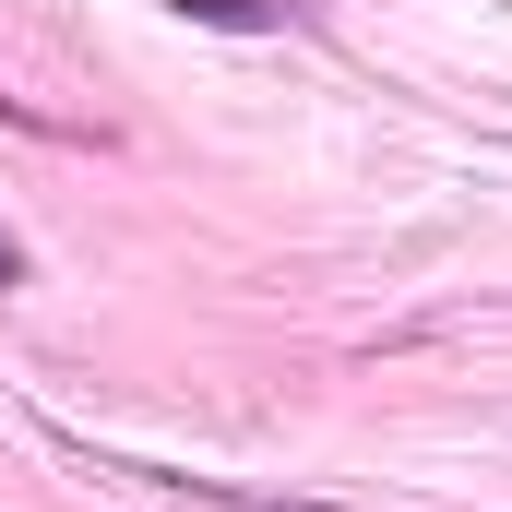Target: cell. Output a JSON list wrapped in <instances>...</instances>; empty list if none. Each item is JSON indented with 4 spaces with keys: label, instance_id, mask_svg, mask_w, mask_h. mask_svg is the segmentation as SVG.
Here are the masks:
<instances>
[{
    "label": "cell",
    "instance_id": "cell-1",
    "mask_svg": "<svg viewBox=\"0 0 512 512\" xmlns=\"http://www.w3.org/2000/svg\"><path fill=\"white\" fill-rule=\"evenodd\" d=\"M191 24H215V36H274V24H298V0H179Z\"/></svg>",
    "mask_w": 512,
    "mask_h": 512
},
{
    "label": "cell",
    "instance_id": "cell-2",
    "mask_svg": "<svg viewBox=\"0 0 512 512\" xmlns=\"http://www.w3.org/2000/svg\"><path fill=\"white\" fill-rule=\"evenodd\" d=\"M0 120H12V131H48V120H36V108H24V96H0Z\"/></svg>",
    "mask_w": 512,
    "mask_h": 512
},
{
    "label": "cell",
    "instance_id": "cell-3",
    "mask_svg": "<svg viewBox=\"0 0 512 512\" xmlns=\"http://www.w3.org/2000/svg\"><path fill=\"white\" fill-rule=\"evenodd\" d=\"M0 286H24V251H12V239H0Z\"/></svg>",
    "mask_w": 512,
    "mask_h": 512
}]
</instances>
